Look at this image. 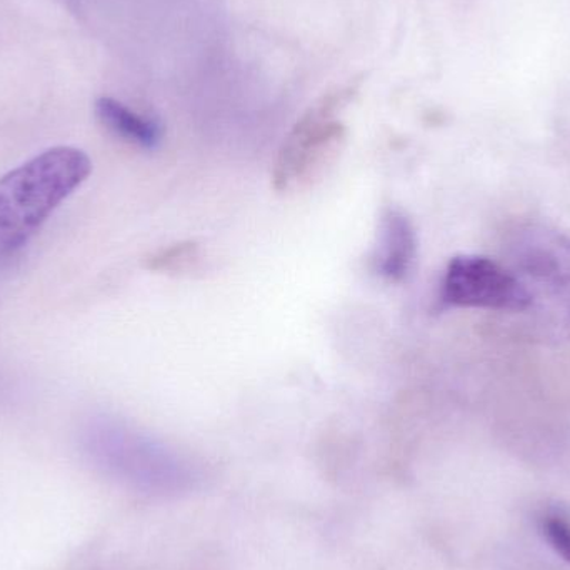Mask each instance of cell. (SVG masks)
Listing matches in <instances>:
<instances>
[{"label": "cell", "instance_id": "obj_1", "mask_svg": "<svg viewBox=\"0 0 570 570\" xmlns=\"http://www.w3.org/2000/svg\"><path fill=\"white\" fill-rule=\"evenodd\" d=\"M92 163L77 147H52L0 179V257L19 250L79 189Z\"/></svg>", "mask_w": 570, "mask_h": 570}, {"label": "cell", "instance_id": "obj_2", "mask_svg": "<svg viewBox=\"0 0 570 570\" xmlns=\"http://www.w3.org/2000/svg\"><path fill=\"white\" fill-rule=\"evenodd\" d=\"M509 264L544 327L570 337V240L529 227L509 246Z\"/></svg>", "mask_w": 570, "mask_h": 570}, {"label": "cell", "instance_id": "obj_3", "mask_svg": "<svg viewBox=\"0 0 570 570\" xmlns=\"http://www.w3.org/2000/svg\"><path fill=\"white\" fill-rule=\"evenodd\" d=\"M83 448L100 471L139 491L177 494L196 481L186 465L119 429L90 428Z\"/></svg>", "mask_w": 570, "mask_h": 570}, {"label": "cell", "instance_id": "obj_4", "mask_svg": "<svg viewBox=\"0 0 570 570\" xmlns=\"http://www.w3.org/2000/svg\"><path fill=\"white\" fill-rule=\"evenodd\" d=\"M357 83H348L322 97L292 127L274 167L273 186L277 193L314 173L328 153L337 149L345 137L338 114L357 94Z\"/></svg>", "mask_w": 570, "mask_h": 570}, {"label": "cell", "instance_id": "obj_5", "mask_svg": "<svg viewBox=\"0 0 570 570\" xmlns=\"http://www.w3.org/2000/svg\"><path fill=\"white\" fill-rule=\"evenodd\" d=\"M441 301L449 307L529 311L528 294L512 271L482 256H458L449 263Z\"/></svg>", "mask_w": 570, "mask_h": 570}, {"label": "cell", "instance_id": "obj_6", "mask_svg": "<svg viewBox=\"0 0 570 570\" xmlns=\"http://www.w3.org/2000/svg\"><path fill=\"white\" fill-rule=\"evenodd\" d=\"M417 257V234L407 214L389 207L381 217L374 269L382 279L401 284L407 279Z\"/></svg>", "mask_w": 570, "mask_h": 570}, {"label": "cell", "instance_id": "obj_7", "mask_svg": "<svg viewBox=\"0 0 570 570\" xmlns=\"http://www.w3.org/2000/svg\"><path fill=\"white\" fill-rule=\"evenodd\" d=\"M96 114L104 127L127 142L142 149H156L163 142L164 129L157 120L134 112L112 97H100L96 102Z\"/></svg>", "mask_w": 570, "mask_h": 570}, {"label": "cell", "instance_id": "obj_8", "mask_svg": "<svg viewBox=\"0 0 570 570\" xmlns=\"http://www.w3.org/2000/svg\"><path fill=\"white\" fill-rule=\"evenodd\" d=\"M199 254V244L194 240L173 244L167 249L159 250L147 261L150 271H180L193 263Z\"/></svg>", "mask_w": 570, "mask_h": 570}, {"label": "cell", "instance_id": "obj_9", "mask_svg": "<svg viewBox=\"0 0 570 570\" xmlns=\"http://www.w3.org/2000/svg\"><path fill=\"white\" fill-rule=\"evenodd\" d=\"M546 539L556 552L570 564V525L561 518H548L542 525Z\"/></svg>", "mask_w": 570, "mask_h": 570}]
</instances>
